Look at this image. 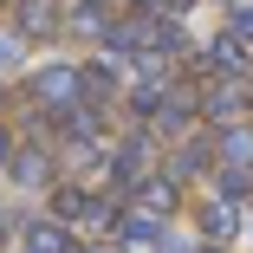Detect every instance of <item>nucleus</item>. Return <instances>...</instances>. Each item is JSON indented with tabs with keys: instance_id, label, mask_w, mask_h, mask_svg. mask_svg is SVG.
I'll list each match as a JSON object with an SVG mask.
<instances>
[{
	"instance_id": "nucleus-1",
	"label": "nucleus",
	"mask_w": 253,
	"mask_h": 253,
	"mask_svg": "<svg viewBox=\"0 0 253 253\" xmlns=\"http://www.w3.org/2000/svg\"><path fill=\"white\" fill-rule=\"evenodd\" d=\"M33 97L45 111H72L78 104V72H65V65H45L39 78H33Z\"/></svg>"
},
{
	"instance_id": "nucleus-2",
	"label": "nucleus",
	"mask_w": 253,
	"mask_h": 253,
	"mask_svg": "<svg viewBox=\"0 0 253 253\" xmlns=\"http://www.w3.org/2000/svg\"><path fill=\"white\" fill-rule=\"evenodd\" d=\"M59 33V0H20V39Z\"/></svg>"
},
{
	"instance_id": "nucleus-3",
	"label": "nucleus",
	"mask_w": 253,
	"mask_h": 253,
	"mask_svg": "<svg viewBox=\"0 0 253 253\" xmlns=\"http://www.w3.org/2000/svg\"><path fill=\"white\" fill-rule=\"evenodd\" d=\"M20 240H26V253H78V247H72V234H65L59 221H33Z\"/></svg>"
},
{
	"instance_id": "nucleus-4",
	"label": "nucleus",
	"mask_w": 253,
	"mask_h": 253,
	"mask_svg": "<svg viewBox=\"0 0 253 253\" xmlns=\"http://www.w3.org/2000/svg\"><path fill=\"white\" fill-rule=\"evenodd\" d=\"M143 169H149V143L136 136V143H124V156L111 163V182H117V188H136V182H143Z\"/></svg>"
},
{
	"instance_id": "nucleus-5",
	"label": "nucleus",
	"mask_w": 253,
	"mask_h": 253,
	"mask_svg": "<svg viewBox=\"0 0 253 253\" xmlns=\"http://www.w3.org/2000/svg\"><path fill=\"white\" fill-rule=\"evenodd\" d=\"M163 227H156V208H136V214H124L117 221V240H136V247H149Z\"/></svg>"
},
{
	"instance_id": "nucleus-6",
	"label": "nucleus",
	"mask_w": 253,
	"mask_h": 253,
	"mask_svg": "<svg viewBox=\"0 0 253 253\" xmlns=\"http://www.w3.org/2000/svg\"><path fill=\"white\" fill-rule=\"evenodd\" d=\"M240 97H247V91H240V84H214V91H208V97H201V111H208V117H214V124H227V117H234V111H240Z\"/></svg>"
},
{
	"instance_id": "nucleus-7",
	"label": "nucleus",
	"mask_w": 253,
	"mask_h": 253,
	"mask_svg": "<svg viewBox=\"0 0 253 253\" xmlns=\"http://www.w3.org/2000/svg\"><path fill=\"white\" fill-rule=\"evenodd\" d=\"M78 91H84V104H111V65L78 72Z\"/></svg>"
},
{
	"instance_id": "nucleus-8",
	"label": "nucleus",
	"mask_w": 253,
	"mask_h": 253,
	"mask_svg": "<svg viewBox=\"0 0 253 253\" xmlns=\"http://www.w3.org/2000/svg\"><path fill=\"white\" fill-rule=\"evenodd\" d=\"M13 175L33 188V182H45V175H52V156H45V149H26V156H13Z\"/></svg>"
},
{
	"instance_id": "nucleus-9",
	"label": "nucleus",
	"mask_w": 253,
	"mask_h": 253,
	"mask_svg": "<svg viewBox=\"0 0 253 253\" xmlns=\"http://www.w3.org/2000/svg\"><path fill=\"white\" fill-rule=\"evenodd\" d=\"M208 65H214V72H240V33L208 39Z\"/></svg>"
},
{
	"instance_id": "nucleus-10",
	"label": "nucleus",
	"mask_w": 253,
	"mask_h": 253,
	"mask_svg": "<svg viewBox=\"0 0 253 253\" xmlns=\"http://www.w3.org/2000/svg\"><path fill=\"white\" fill-rule=\"evenodd\" d=\"M221 156H227L234 169H247V163H253V130H240V124H234V130L221 136Z\"/></svg>"
},
{
	"instance_id": "nucleus-11",
	"label": "nucleus",
	"mask_w": 253,
	"mask_h": 253,
	"mask_svg": "<svg viewBox=\"0 0 253 253\" xmlns=\"http://www.w3.org/2000/svg\"><path fill=\"white\" fill-rule=\"evenodd\" d=\"M195 169H208V143H201V136H188L175 149V175H195Z\"/></svg>"
},
{
	"instance_id": "nucleus-12",
	"label": "nucleus",
	"mask_w": 253,
	"mask_h": 253,
	"mask_svg": "<svg viewBox=\"0 0 253 253\" xmlns=\"http://www.w3.org/2000/svg\"><path fill=\"white\" fill-rule=\"evenodd\" d=\"M201 227H208V234H221V240H227V234H234V227H240V214H234V208H227V195H221V201H214V208H208V214H201Z\"/></svg>"
},
{
	"instance_id": "nucleus-13",
	"label": "nucleus",
	"mask_w": 253,
	"mask_h": 253,
	"mask_svg": "<svg viewBox=\"0 0 253 253\" xmlns=\"http://www.w3.org/2000/svg\"><path fill=\"white\" fill-rule=\"evenodd\" d=\"M143 208L169 214V208H175V182H143Z\"/></svg>"
},
{
	"instance_id": "nucleus-14",
	"label": "nucleus",
	"mask_w": 253,
	"mask_h": 253,
	"mask_svg": "<svg viewBox=\"0 0 253 253\" xmlns=\"http://www.w3.org/2000/svg\"><path fill=\"white\" fill-rule=\"evenodd\" d=\"M247 188H253V182H247V175H240V169H227V175H221V195H227V201H240V195H247Z\"/></svg>"
},
{
	"instance_id": "nucleus-15",
	"label": "nucleus",
	"mask_w": 253,
	"mask_h": 253,
	"mask_svg": "<svg viewBox=\"0 0 253 253\" xmlns=\"http://www.w3.org/2000/svg\"><path fill=\"white\" fill-rule=\"evenodd\" d=\"M52 208H59V214H78V208H84V195H78V188H59V195H52Z\"/></svg>"
},
{
	"instance_id": "nucleus-16",
	"label": "nucleus",
	"mask_w": 253,
	"mask_h": 253,
	"mask_svg": "<svg viewBox=\"0 0 253 253\" xmlns=\"http://www.w3.org/2000/svg\"><path fill=\"white\" fill-rule=\"evenodd\" d=\"M0 65H20V33H0Z\"/></svg>"
},
{
	"instance_id": "nucleus-17",
	"label": "nucleus",
	"mask_w": 253,
	"mask_h": 253,
	"mask_svg": "<svg viewBox=\"0 0 253 253\" xmlns=\"http://www.w3.org/2000/svg\"><path fill=\"white\" fill-rule=\"evenodd\" d=\"M72 26H78V33H97L104 20H97V7H78V13H72Z\"/></svg>"
},
{
	"instance_id": "nucleus-18",
	"label": "nucleus",
	"mask_w": 253,
	"mask_h": 253,
	"mask_svg": "<svg viewBox=\"0 0 253 253\" xmlns=\"http://www.w3.org/2000/svg\"><path fill=\"white\" fill-rule=\"evenodd\" d=\"M234 33H240V39H253V7H234Z\"/></svg>"
},
{
	"instance_id": "nucleus-19",
	"label": "nucleus",
	"mask_w": 253,
	"mask_h": 253,
	"mask_svg": "<svg viewBox=\"0 0 253 253\" xmlns=\"http://www.w3.org/2000/svg\"><path fill=\"white\" fill-rule=\"evenodd\" d=\"M156 7H163V13H188V7H195V0H156Z\"/></svg>"
},
{
	"instance_id": "nucleus-20",
	"label": "nucleus",
	"mask_w": 253,
	"mask_h": 253,
	"mask_svg": "<svg viewBox=\"0 0 253 253\" xmlns=\"http://www.w3.org/2000/svg\"><path fill=\"white\" fill-rule=\"evenodd\" d=\"M169 253H208V247H169Z\"/></svg>"
},
{
	"instance_id": "nucleus-21",
	"label": "nucleus",
	"mask_w": 253,
	"mask_h": 253,
	"mask_svg": "<svg viewBox=\"0 0 253 253\" xmlns=\"http://www.w3.org/2000/svg\"><path fill=\"white\" fill-rule=\"evenodd\" d=\"M0 163H7V130H0Z\"/></svg>"
},
{
	"instance_id": "nucleus-22",
	"label": "nucleus",
	"mask_w": 253,
	"mask_h": 253,
	"mask_svg": "<svg viewBox=\"0 0 253 253\" xmlns=\"http://www.w3.org/2000/svg\"><path fill=\"white\" fill-rule=\"evenodd\" d=\"M91 253H111V247H91Z\"/></svg>"
}]
</instances>
